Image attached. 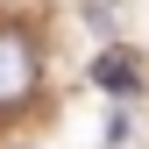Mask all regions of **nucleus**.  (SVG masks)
Here are the masks:
<instances>
[{"instance_id": "obj_2", "label": "nucleus", "mask_w": 149, "mask_h": 149, "mask_svg": "<svg viewBox=\"0 0 149 149\" xmlns=\"http://www.w3.org/2000/svg\"><path fill=\"white\" fill-rule=\"evenodd\" d=\"M92 85H107V92H135L142 71H135L128 50H100V57H92Z\"/></svg>"}, {"instance_id": "obj_1", "label": "nucleus", "mask_w": 149, "mask_h": 149, "mask_svg": "<svg viewBox=\"0 0 149 149\" xmlns=\"http://www.w3.org/2000/svg\"><path fill=\"white\" fill-rule=\"evenodd\" d=\"M36 92V43L14 22H0V107H22Z\"/></svg>"}]
</instances>
